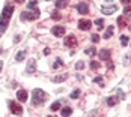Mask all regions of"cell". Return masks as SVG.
<instances>
[{
  "label": "cell",
  "mask_w": 131,
  "mask_h": 117,
  "mask_svg": "<svg viewBox=\"0 0 131 117\" xmlns=\"http://www.w3.org/2000/svg\"><path fill=\"white\" fill-rule=\"evenodd\" d=\"M60 114H62V116H71V114H72V108H69V107H65V108L60 111Z\"/></svg>",
  "instance_id": "obj_18"
},
{
  "label": "cell",
  "mask_w": 131,
  "mask_h": 117,
  "mask_svg": "<svg viewBox=\"0 0 131 117\" xmlns=\"http://www.w3.org/2000/svg\"><path fill=\"white\" fill-rule=\"evenodd\" d=\"M9 108H11V111H12L14 114H17V116H20L21 113H23V108H21V105L15 104V102H9Z\"/></svg>",
  "instance_id": "obj_5"
},
{
  "label": "cell",
  "mask_w": 131,
  "mask_h": 117,
  "mask_svg": "<svg viewBox=\"0 0 131 117\" xmlns=\"http://www.w3.org/2000/svg\"><path fill=\"white\" fill-rule=\"evenodd\" d=\"M66 5H68V0H57L56 2V8L57 9H63Z\"/></svg>",
  "instance_id": "obj_15"
},
{
  "label": "cell",
  "mask_w": 131,
  "mask_h": 117,
  "mask_svg": "<svg viewBox=\"0 0 131 117\" xmlns=\"http://www.w3.org/2000/svg\"><path fill=\"white\" fill-rule=\"evenodd\" d=\"M65 45H66V47H69V48H74V47L77 45V38H75L74 35L66 36V38H65Z\"/></svg>",
  "instance_id": "obj_4"
},
{
  "label": "cell",
  "mask_w": 131,
  "mask_h": 117,
  "mask_svg": "<svg viewBox=\"0 0 131 117\" xmlns=\"http://www.w3.org/2000/svg\"><path fill=\"white\" fill-rule=\"evenodd\" d=\"M47 2H48V0H47Z\"/></svg>",
  "instance_id": "obj_37"
},
{
  "label": "cell",
  "mask_w": 131,
  "mask_h": 117,
  "mask_svg": "<svg viewBox=\"0 0 131 117\" xmlns=\"http://www.w3.org/2000/svg\"><path fill=\"white\" fill-rule=\"evenodd\" d=\"M15 2H17V3H23L24 0H15Z\"/></svg>",
  "instance_id": "obj_35"
},
{
  "label": "cell",
  "mask_w": 131,
  "mask_h": 117,
  "mask_svg": "<svg viewBox=\"0 0 131 117\" xmlns=\"http://www.w3.org/2000/svg\"><path fill=\"white\" fill-rule=\"evenodd\" d=\"M66 78H68V75H59V77H54V83H60V81H65Z\"/></svg>",
  "instance_id": "obj_21"
},
{
  "label": "cell",
  "mask_w": 131,
  "mask_h": 117,
  "mask_svg": "<svg viewBox=\"0 0 131 117\" xmlns=\"http://www.w3.org/2000/svg\"><path fill=\"white\" fill-rule=\"evenodd\" d=\"M83 68H84V63L83 62H77L75 63V69H83Z\"/></svg>",
  "instance_id": "obj_31"
},
{
  "label": "cell",
  "mask_w": 131,
  "mask_h": 117,
  "mask_svg": "<svg viewBox=\"0 0 131 117\" xmlns=\"http://www.w3.org/2000/svg\"><path fill=\"white\" fill-rule=\"evenodd\" d=\"M24 57H26V51H24V50H21V51L17 54V57H15V59H17V62H23V60H24Z\"/></svg>",
  "instance_id": "obj_17"
},
{
  "label": "cell",
  "mask_w": 131,
  "mask_h": 117,
  "mask_svg": "<svg viewBox=\"0 0 131 117\" xmlns=\"http://www.w3.org/2000/svg\"><path fill=\"white\" fill-rule=\"evenodd\" d=\"M118 102H119V98H116V96H110V98H107V105H108V107H115Z\"/></svg>",
  "instance_id": "obj_12"
},
{
  "label": "cell",
  "mask_w": 131,
  "mask_h": 117,
  "mask_svg": "<svg viewBox=\"0 0 131 117\" xmlns=\"http://www.w3.org/2000/svg\"><path fill=\"white\" fill-rule=\"evenodd\" d=\"M124 14H125V15H131V6H127V8L124 9Z\"/></svg>",
  "instance_id": "obj_32"
},
{
  "label": "cell",
  "mask_w": 131,
  "mask_h": 117,
  "mask_svg": "<svg viewBox=\"0 0 131 117\" xmlns=\"http://www.w3.org/2000/svg\"><path fill=\"white\" fill-rule=\"evenodd\" d=\"M107 68L108 69H113V63H107Z\"/></svg>",
  "instance_id": "obj_34"
},
{
  "label": "cell",
  "mask_w": 131,
  "mask_h": 117,
  "mask_svg": "<svg viewBox=\"0 0 131 117\" xmlns=\"http://www.w3.org/2000/svg\"><path fill=\"white\" fill-rule=\"evenodd\" d=\"M51 33L54 35V36L60 38V36H63V35H65V27H62V26H54V27L51 29Z\"/></svg>",
  "instance_id": "obj_6"
},
{
  "label": "cell",
  "mask_w": 131,
  "mask_h": 117,
  "mask_svg": "<svg viewBox=\"0 0 131 117\" xmlns=\"http://www.w3.org/2000/svg\"><path fill=\"white\" fill-rule=\"evenodd\" d=\"M118 24H119V29H125L127 27V20H125V17H119L118 18Z\"/></svg>",
  "instance_id": "obj_14"
},
{
  "label": "cell",
  "mask_w": 131,
  "mask_h": 117,
  "mask_svg": "<svg viewBox=\"0 0 131 117\" xmlns=\"http://www.w3.org/2000/svg\"><path fill=\"white\" fill-rule=\"evenodd\" d=\"M95 26H96V29H98V30L104 29V20H101V18H100V20H96V21H95Z\"/></svg>",
  "instance_id": "obj_19"
},
{
  "label": "cell",
  "mask_w": 131,
  "mask_h": 117,
  "mask_svg": "<svg viewBox=\"0 0 131 117\" xmlns=\"http://www.w3.org/2000/svg\"><path fill=\"white\" fill-rule=\"evenodd\" d=\"M63 65V62H62V60H60V59H57V60H56V62H54V65H53V68H54V69H57V68H59V66H62Z\"/></svg>",
  "instance_id": "obj_27"
},
{
  "label": "cell",
  "mask_w": 131,
  "mask_h": 117,
  "mask_svg": "<svg viewBox=\"0 0 131 117\" xmlns=\"http://www.w3.org/2000/svg\"><path fill=\"white\" fill-rule=\"evenodd\" d=\"M51 18H53V20H60V14L54 11V12H53V15H51Z\"/></svg>",
  "instance_id": "obj_30"
},
{
  "label": "cell",
  "mask_w": 131,
  "mask_h": 117,
  "mask_svg": "<svg viewBox=\"0 0 131 117\" xmlns=\"http://www.w3.org/2000/svg\"><path fill=\"white\" fill-rule=\"evenodd\" d=\"M122 3H125V5H128V3H131V0H121Z\"/></svg>",
  "instance_id": "obj_33"
},
{
  "label": "cell",
  "mask_w": 131,
  "mask_h": 117,
  "mask_svg": "<svg viewBox=\"0 0 131 117\" xmlns=\"http://www.w3.org/2000/svg\"><path fill=\"white\" fill-rule=\"evenodd\" d=\"M32 95H33V105H41L45 102V99L48 98L47 96V93L44 90H41V89H35V90L32 92Z\"/></svg>",
  "instance_id": "obj_2"
},
{
  "label": "cell",
  "mask_w": 131,
  "mask_h": 117,
  "mask_svg": "<svg viewBox=\"0 0 131 117\" xmlns=\"http://www.w3.org/2000/svg\"><path fill=\"white\" fill-rule=\"evenodd\" d=\"M77 9H79L80 14H89V8H88V5H86V3H79Z\"/></svg>",
  "instance_id": "obj_11"
},
{
  "label": "cell",
  "mask_w": 131,
  "mask_h": 117,
  "mask_svg": "<svg viewBox=\"0 0 131 117\" xmlns=\"http://www.w3.org/2000/svg\"><path fill=\"white\" fill-rule=\"evenodd\" d=\"M91 68L93 69V71H96V69L100 68V63H98V62H92V63H91Z\"/></svg>",
  "instance_id": "obj_29"
},
{
  "label": "cell",
  "mask_w": 131,
  "mask_h": 117,
  "mask_svg": "<svg viewBox=\"0 0 131 117\" xmlns=\"http://www.w3.org/2000/svg\"><path fill=\"white\" fill-rule=\"evenodd\" d=\"M2 68H3V63H2V62H0V72H2Z\"/></svg>",
  "instance_id": "obj_36"
},
{
  "label": "cell",
  "mask_w": 131,
  "mask_h": 117,
  "mask_svg": "<svg viewBox=\"0 0 131 117\" xmlns=\"http://www.w3.org/2000/svg\"><path fill=\"white\" fill-rule=\"evenodd\" d=\"M100 59H101V60H108V59H110V50H107V48L101 50V51H100Z\"/></svg>",
  "instance_id": "obj_10"
},
{
  "label": "cell",
  "mask_w": 131,
  "mask_h": 117,
  "mask_svg": "<svg viewBox=\"0 0 131 117\" xmlns=\"http://www.w3.org/2000/svg\"><path fill=\"white\" fill-rule=\"evenodd\" d=\"M113 36V26H108V29L105 30V35H104V38L105 39H110Z\"/></svg>",
  "instance_id": "obj_16"
},
{
  "label": "cell",
  "mask_w": 131,
  "mask_h": 117,
  "mask_svg": "<svg viewBox=\"0 0 131 117\" xmlns=\"http://www.w3.org/2000/svg\"><path fill=\"white\" fill-rule=\"evenodd\" d=\"M50 110L51 111H59L60 110V101H57V102H54V104L50 107Z\"/></svg>",
  "instance_id": "obj_20"
},
{
  "label": "cell",
  "mask_w": 131,
  "mask_h": 117,
  "mask_svg": "<svg viewBox=\"0 0 131 117\" xmlns=\"http://www.w3.org/2000/svg\"><path fill=\"white\" fill-rule=\"evenodd\" d=\"M93 83H98V84H100L101 87H104V86H105V84H104V80H103L101 77H96L95 80H93Z\"/></svg>",
  "instance_id": "obj_22"
},
{
  "label": "cell",
  "mask_w": 131,
  "mask_h": 117,
  "mask_svg": "<svg viewBox=\"0 0 131 117\" xmlns=\"http://www.w3.org/2000/svg\"><path fill=\"white\" fill-rule=\"evenodd\" d=\"M17 98L20 102H26L27 101V92L26 90H18L17 92Z\"/></svg>",
  "instance_id": "obj_9"
},
{
  "label": "cell",
  "mask_w": 131,
  "mask_h": 117,
  "mask_svg": "<svg viewBox=\"0 0 131 117\" xmlns=\"http://www.w3.org/2000/svg\"><path fill=\"white\" fill-rule=\"evenodd\" d=\"M12 12H14V6H5L3 11H2V17H0V33H3L6 30V26L12 17Z\"/></svg>",
  "instance_id": "obj_1"
},
{
  "label": "cell",
  "mask_w": 131,
  "mask_h": 117,
  "mask_svg": "<svg viewBox=\"0 0 131 117\" xmlns=\"http://www.w3.org/2000/svg\"><path fill=\"white\" fill-rule=\"evenodd\" d=\"M101 11H103V14H105V15H110V14L116 12V11H118V8H116V6H110V8H101Z\"/></svg>",
  "instance_id": "obj_13"
},
{
  "label": "cell",
  "mask_w": 131,
  "mask_h": 117,
  "mask_svg": "<svg viewBox=\"0 0 131 117\" xmlns=\"http://www.w3.org/2000/svg\"><path fill=\"white\" fill-rule=\"evenodd\" d=\"M80 93H81L80 90H74L72 93H71V99H77V98L80 96Z\"/></svg>",
  "instance_id": "obj_24"
},
{
  "label": "cell",
  "mask_w": 131,
  "mask_h": 117,
  "mask_svg": "<svg viewBox=\"0 0 131 117\" xmlns=\"http://www.w3.org/2000/svg\"><path fill=\"white\" fill-rule=\"evenodd\" d=\"M92 23L89 20H80L79 21V29L80 30H91Z\"/></svg>",
  "instance_id": "obj_7"
},
{
  "label": "cell",
  "mask_w": 131,
  "mask_h": 117,
  "mask_svg": "<svg viewBox=\"0 0 131 117\" xmlns=\"http://www.w3.org/2000/svg\"><path fill=\"white\" fill-rule=\"evenodd\" d=\"M27 8H29V9H36V2H35V0H32V2H29V5H27Z\"/></svg>",
  "instance_id": "obj_26"
},
{
  "label": "cell",
  "mask_w": 131,
  "mask_h": 117,
  "mask_svg": "<svg viewBox=\"0 0 131 117\" xmlns=\"http://www.w3.org/2000/svg\"><path fill=\"white\" fill-rule=\"evenodd\" d=\"M39 9H35V12H23L21 14V21H33L36 18H39Z\"/></svg>",
  "instance_id": "obj_3"
},
{
  "label": "cell",
  "mask_w": 131,
  "mask_h": 117,
  "mask_svg": "<svg viewBox=\"0 0 131 117\" xmlns=\"http://www.w3.org/2000/svg\"><path fill=\"white\" fill-rule=\"evenodd\" d=\"M121 44L125 47V45H128V36H125V35H122L121 36Z\"/></svg>",
  "instance_id": "obj_23"
},
{
  "label": "cell",
  "mask_w": 131,
  "mask_h": 117,
  "mask_svg": "<svg viewBox=\"0 0 131 117\" xmlns=\"http://www.w3.org/2000/svg\"><path fill=\"white\" fill-rule=\"evenodd\" d=\"M91 38H92V42H95V44H96V42H100V36H98L96 33H93Z\"/></svg>",
  "instance_id": "obj_28"
},
{
  "label": "cell",
  "mask_w": 131,
  "mask_h": 117,
  "mask_svg": "<svg viewBox=\"0 0 131 117\" xmlns=\"http://www.w3.org/2000/svg\"><path fill=\"white\" fill-rule=\"evenodd\" d=\"M35 69H36V62L32 59V60H29V63H27L26 72H27V74H33V72H35Z\"/></svg>",
  "instance_id": "obj_8"
},
{
  "label": "cell",
  "mask_w": 131,
  "mask_h": 117,
  "mask_svg": "<svg viewBox=\"0 0 131 117\" xmlns=\"http://www.w3.org/2000/svg\"><path fill=\"white\" fill-rule=\"evenodd\" d=\"M86 54H88V56H95V54H96V50H95V48H88V50H86Z\"/></svg>",
  "instance_id": "obj_25"
}]
</instances>
